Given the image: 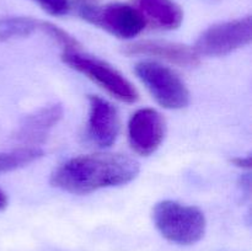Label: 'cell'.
<instances>
[{
	"instance_id": "1",
	"label": "cell",
	"mask_w": 252,
	"mask_h": 251,
	"mask_svg": "<svg viewBox=\"0 0 252 251\" xmlns=\"http://www.w3.org/2000/svg\"><path fill=\"white\" fill-rule=\"evenodd\" d=\"M139 174V164L133 157L113 153L79 155L59 165L51 184L70 193L84 194L107 187L122 186Z\"/></svg>"
},
{
	"instance_id": "2",
	"label": "cell",
	"mask_w": 252,
	"mask_h": 251,
	"mask_svg": "<svg viewBox=\"0 0 252 251\" xmlns=\"http://www.w3.org/2000/svg\"><path fill=\"white\" fill-rule=\"evenodd\" d=\"M155 226L166 240L177 245H192L206 233V217L193 206L176 201H161L153 209Z\"/></svg>"
},
{
	"instance_id": "3",
	"label": "cell",
	"mask_w": 252,
	"mask_h": 251,
	"mask_svg": "<svg viewBox=\"0 0 252 251\" xmlns=\"http://www.w3.org/2000/svg\"><path fill=\"white\" fill-rule=\"evenodd\" d=\"M62 59L70 68L84 74L117 100L132 103L139 98V94L134 85L107 62L83 53L80 49L63 51Z\"/></svg>"
},
{
	"instance_id": "4",
	"label": "cell",
	"mask_w": 252,
	"mask_h": 251,
	"mask_svg": "<svg viewBox=\"0 0 252 251\" xmlns=\"http://www.w3.org/2000/svg\"><path fill=\"white\" fill-rule=\"evenodd\" d=\"M135 74L162 107L180 110L189 103V91L186 84L169 66L143 61L135 65Z\"/></svg>"
},
{
	"instance_id": "5",
	"label": "cell",
	"mask_w": 252,
	"mask_h": 251,
	"mask_svg": "<svg viewBox=\"0 0 252 251\" xmlns=\"http://www.w3.org/2000/svg\"><path fill=\"white\" fill-rule=\"evenodd\" d=\"M252 39L251 16L220 22L207 29L197 39L194 51L198 56H226L245 47Z\"/></svg>"
},
{
	"instance_id": "6",
	"label": "cell",
	"mask_w": 252,
	"mask_h": 251,
	"mask_svg": "<svg viewBox=\"0 0 252 251\" xmlns=\"http://www.w3.org/2000/svg\"><path fill=\"white\" fill-rule=\"evenodd\" d=\"M165 137V120L154 108H140L128 122V139L132 149L140 155L153 154Z\"/></svg>"
},
{
	"instance_id": "7",
	"label": "cell",
	"mask_w": 252,
	"mask_h": 251,
	"mask_svg": "<svg viewBox=\"0 0 252 251\" xmlns=\"http://www.w3.org/2000/svg\"><path fill=\"white\" fill-rule=\"evenodd\" d=\"M91 24L120 38H133L147 26L142 14L132 4L123 2L100 5Z\"/></svg>"
},
{
	"instance_id": "8",
	"label": "cell",
	"mask_w": 252,
	"mask_h": 251,
	"mask_svg": "<svg viewBox=\"0 0 252 251\" xmlns=\"http://www.w3.org/2000/svg\"><path fill=\"white\" fill-rule=\"evenodd\" d=\"M88 135L91 142L101 148H108L120 133V118L115 106L98 96L89 97Z\"/></svg>"
},
{
	"instance_id": "9",
	"label": "cell",
	"mask_w": 252,
	"mask_h": 251,
	"mask_svg": "<svg viewBox=\"0 0 252 251\" xmlns=\"http://www.w3.org/2000/svg\"><path fill=\"white\" fill-rule=\"evenodd\" d=\"M125 53L129 56H150L165 59L181 66H194L199 63V56L194 48L166 41H139L125 47Z\"/></svg>"
},
{
	"instance_id": "10",
	"label": "cell",
	"mask_w": 252,
	"mask_h": 251,
	"mask_svg": "<svg viewBox=\"0 0 252 251\" xmlns=\"http://www.w3.org/2000/svg\"><path fill=\"white\" fill-rule=\"evenodd\" d=\"M62 116L63 107L58 103L39 108L24 118L17 130V139L31 145L42 143L48 135L49 130L61 121Z\"/></svg>"
},
{
	"instance_id": "11",
	"label": "cell",
	"mask_w": 252,
	"mask_h": 251,
	"mask_svg": "<svg viewBox=\"0 0 252 251\" xmlns=\"http://www.w3.org/2000/svg\"><path fill=\"white\" fill-rule=\"evenodd\" d=\"M132 5L157 29L176 30L184 20V11L174 0H132Z\"/></svg>"
},
{
	"instance_id": "12",
	"label": "cell",
	"mask_w": 252,
	"mask_h": 251,
	"mask_svg": "<svg viewBox=\"0 0 252 251\" xmlns=\"http://www.w3.org/2000/svg\"><path fill=\"white\" fill-rule=\"evenodd\" d=\"M41 20H34L31 17L12 16L0 19V41L26 37L34 31H41Z\"/></svg>"
},
{
	"instance_id": "13",
	"label": "cell",
	"mask_w": 252,
	"mask_h": 251,
	"mask_svg": "<svg viewBox=\"0 0 252 251\" xmlns=\"http://www.w3.org/2000/svg\"><path fill=\"white\" fill-rule=\"evenodd\" d=\"M42 155L43 150L37 147H24L0 153V174L26 166L39 159Z\"/></svg>"
},
{
	"instance_id": "14",
	"label": "cell",
	"mask_w": 252,
	"mask_h": 251,
	"mask_svg": "<svg viewBox=\"0 0 252 251\" xmlns=\"http://www.w3.org/2000/svg\"><path fill=\"white\" fill-rule=\"evenodd\" d=\"M53 16H63L70 10V0H32Z\"/></svg>"
},
{
	"instance_id": "15",
	"label": "cell",
	"mask_w": 252,
	"mask_h": 251,
	"mask_svg": "<svg viewBox=\"0 0 252 251\" xmlns=\"http://www.w3.org/2000/svg\"><path fill=\"white\" fill-rule=\"evenodd\" d=\"M231 162H233L235 166L241 167V169H250L251 167V157H234V159H231Z\"/></svg>"
},
{
	"instance_id": "16",
	"label": "cell",
	"mask_w": 252,
	"mask_h": 251,
	"mask_svg": "<svg viewBox=\"0 0 252 251\" xmlns=\"http://www.w3.org/2000/svg\"><path fill=\"white\" fill-rule=\"evenodd\" d=\"M6 206H7V197H6V194H5L4 192L0 189V211H1V209H4Z\"/></svg>"
}]
</instances>
